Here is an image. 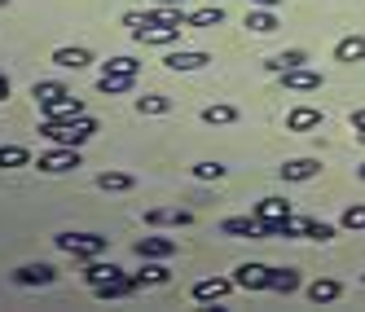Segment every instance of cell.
Returning a JSON list of instances; mask_svg holds the SVG:
<instances>
[{
    "label": "cell",
    "mask_w": 365,
    "mask_h": 312,
    "mask_svg": "<svg viewBox=\"0 0 365 312\" xmlns=\"http://www.w3.org/2000/svg\"><path fill=\"white\" fill-rule=\"evenodd\" d=\"M97 132V119L80 115V119H40V137L48 145H84Z\"/></svg>",
    "instance_id": "obj_1"
},
{
    "label": "cell",
    "mask_w": 365,
    "mask_h": 312,
    "mask_svg": "<svg viewBox=\"0 0 365 312\" xmlns=\"http://www.w3.org/2000/svg\"><path fill=\"white\" fill-rule=\"evenodd\" d=\"M53 242H58V251H66L75 259H97L106 251V238H101V233H58Z\"/></svg>",
    "instance_id": "obj_2"
},
{
    "label": "cell",
    "mask_w": 365,
    "mask_h": 312,
    "mask_svg": "<svg viewBox=\"0 0 365 312\" xmlns=\"http://www.w3.org/2000/svg\"><path fill=\"white\" fill-rule=\"evenodd\" d=\"M36 167H40V172H48V176H62V172L84 167V159H80V145H53V150H44L40 159H36Z\"/></svg>",
    "instance_id": "obj_3"
},
{
    "label": "cell",
    "mask_w": 365,
    "mask_h": 312,
    "mask_svg": "<svg viewBox=\"0 0 365 312\" xmlns=\"http://www.w3.org/2000/svg\"><path fill=\"white\" fill-rule=\"evenodd\" d=\"M180 31H185L180 22H141V27H133V36L141 44H176Z\"/></svg>",
    "instance_id": "obj_4"
},
{
    "label": "cell",
    "mask_w": 365,
    "mask_h": 312,
    "mask_svg": "<svg viewBox=\"0 0 365 312\" xmlns=\"http://www.w3.org/2000/svg\"><path fill=\"white\" fill-rule=\"evenodd\" d=\"M80 115H84V97H75V93H62L40 106V119H80Z\"/></svg>",
    "instance_id": "obj_5"
},
{
    "label": "cell",
    "mask_w": 365,
    "mask_h": 312,
    "mask_svg": "<svg viewBox=\"0 0 365 312\" xmlns=\"http://www.w3.org/2000/svg\"><path fill=\"white\" fill-rule=\"evenodd\" d=\"M269 281H273L269 264H238L233 269V286H242V291H269Z\"/></svg>",
    "instance_id": "obj_6"
},
{
    "label": "cell",
    "mask_w": 365,
    "mask_h": 312,
    "mask_svg": "<svg viewBox=\"0 0 365 312\" xmlns=\"http://www.w3.org/2000/svg\"><path fill=\"white\" fill-rule=\"evenodd\" d=\"M207 62H212V53H202V48H176V53L163 58V66L176 71V75H180V71H202Z\"/></svg>",
    "instance_id": "obj_7"
},
{
    "label": "cell",
    "mask_w": 365,
    "mask_h": 312,
    "mask_svg": "<svg viewBox=\"0 0 365 312\" xmlns=\"http://www.w3.org/2000/svg\"><path fill=\"white\" fill-rule=\"evenodd\" d=\"M220 229L229 233V238H269V229H264L259 216H229Z\"/></svg>",
    "instance_id": "obj_8"
},
{
    "label": "cell",
    "mask_w": 365,
    "mask_h": 312,
    "mask_svg": "<svg viewBox=\"0 0 365 312\" xmlns=\"http://www.w3.org/2000/svg\"><path fill=\"white\" fill-rule=\"evenodd\" d=\"M233 291V277H207L194 286V303H220Z\"/></svg>",
    "instance_id": "obj_9"
},
{
    "label": "cell",
    "mask_w": 365,
    "mask_h": 312,
    "mask_svg": "<svg viewBox=\"0 0 365 312\" xmlns=\"http://www.w3.org/2000/svg\"><path fill=\"white\" fill-rule=\"evenodd\" d=\"M141 286L133 281V273H123V277H110V281H101V286H93V295L97 299H128V295H137Z\"/></svg>",
    "instance_id": "obj_10"
},
{
    "label": "cell",
    "mask_w": 365,
    "mask_h": 312,
    "mask_svg": "<svg viewBox=\"0 0 365 312\" xmlns=\"http://www.w3.org/2000/svg\"><path fill=\"white\" fill-rule=\"evenodd\" d=\"M48 62L62 66V71H84V66H93V53H88V48H75V44H62V48H53Z\"/></svg>",
    "instance_id": "obj_11"
},
{
    "label": "cell",
    "mask_w": 365,
    "mask_h": 312,
    "mask_svg": "<svg viewBox=\"0 0 365 312\" xmlns=\"http://www.w3.org/2000/svg\"><path fill=\"white\" fill-rule=\"evenodd\" d=\"M282 84L291 88V93H317L326 80H322L317 71H308V66H295V71H286V75H282Z\"/></svg>",
    "instance_id": "obj_12"
},
{
    "label": "cell",
    "mask_w": 365,
    "mask_h": 312,
    "mask_svg": "<svg viewBox=\"0 0 365 312\" xmlns=\"http://www.w3.org/2000/svg\"><path fill=\"white\" fill-rule=\"evenodd\" d=\"M322 128V110L317 106H295L286 115V132H317Z\"/></svg>",
    "instance_id": "obj_13"
},
{
    "label": "cell",
    "mask_w": 365,
    "mask_h": 312,
    "mask_svg": "<svg viewBox=\"0 0 365 312\" xmlns=\"http://www.w3.org/2000/svg\"><path fill=\"white\" fill-rule=\"evenodd\" d=\"M277 176L295 185V180H312V176H322V163H317V159H286V163L277 167Z\"/></svg>",
    "instance_id": "obj_14"
},
{
    "label": "cell",
    "mask_w": 365,
    "mask_h": 312,
    "mask_svg": "<svg viewBox=\"0 0 365 312\" xmlns=\"http://www.w3.org/2000/svg\"><path fill=\"white\" fill-rule=\"evenodd\" d=\"M14 281H18V286H53V281H58V269H53V264H22V269L14 273Z\"/></svg>",
    "instance_id": "obj_15"
},
{
    "label": "cell",
    "mask_w": 365,
    "mask_h": 312,
    "mask_svg": "<svg viewBox=\"0 0 365 312\" xmlns=\"http://www.w3.org/2000/svg\"><path fill=\"white\" fill-rule=\"evenodd\" d=\"M137 255L141 259H168V255H176V238H159V233H154V238H141Z\"/></svg>",
    "instance_id": "obj_16"
},
{
    "label": "cell",
    "mask_w": 365,
    "mask_h": 312,
    "mask_svg": "<svg viewBox=\"0 0 365 312\" xmlns=\"http://www.w3.org/2000/svg\"><path fill=\"white\" fill-rule=\"evenodd\" d=\"M145 224H150V229H163V224H180V229H185V224H194V216L180 212V207H176V212H168V207H154V212H145Z\"/></svg>",
    "instance_id": "obj_17"
},
{
    "label": "cell",
    "mask_w": 365,
    "mask_h": 312,
    "mask_svg": "<svg viewBox=\"0 0 365 312\" xmlns=\"http://www.w3.org/2000/svg\"><path fill=\"white\" fill-rule=\"evenodd\" d=\"M247 31L273 36V31H277V9H247Z\"/></svg>",
    "instance_id": "obj_18"
},
{
    "label": "cell",
    "mask_w": 365,
    "mask_h": 312,
    "mask_svg": "<svg viewBox=\"0 0 365 312\" xmlns=\"http://www.w3.org/2000/svg\"><path fill=\"white\" fill-rule=\"evenodd\" d=\"M339 295H344V281H334V277H322V281L308 286V299L312 303H334Z\"/></svg>",
    "instance_id": "obj_19"
},
{
    "label": "cell",
    "mask_w": 365,
    "mask_h": 312,
    "mask_svg": "<svg viewBox=\"0 0 365 312\" xmlns=\"http://www.w3.org/2000/svg\"><path fill=\"white\" fill-rule=\"evenodd\" d=\"M308 62V53H304V48H286V53H273L264 66L273 71V75H286V71H295V66H304Z\"/></svg>",
    "instance_id": "obj_20"
},
{
    "label": "cell",
    "mask_w": 365,
    "mask_h": 312,
    "mask_svg": "<svg viewBox=\"0 0 365 312\" xmlns=\"http://www.w3.org/2000/svg\"><path fill=\"white\" fill-rule=\"evenodd\" d=\"M334 58L339 62H365V36H344L334 44Z\"/></svg>",
    "instance_id": "obj_21"
},
{
    "label": "cell",
    "mask_w": 365,
    "mask_h": 312,
    "mask_svg": "<svg viewBox=\"0 0 365 312\" xmlns=\"http://www.w3.org/2000/svg\"><path fill=\"white\" fill-rule=\"evenodd\" d=\"M225 22V9L220 5H202L194 14H185V27H220Z\"/></svg>",
    "instance_id": "obj_22"
},
{
    "label": "cell",
    "mask_w": 365,
    "mask_h": 312,
    "mask_svg": "<svg viewBox=\"0 0 365 312\" xmlns=\"http://www.w3.org/2000/svg\"><path fill=\"white\" fill-rule=\"evenodd\" d=\"M110 277H123V269L119 264H101V259H88V269H84L88 286H101V281H110Z\"/></svg>",
    "instance_id": "obj_23"
},
{
    "label": "cell",
    "mask_w": 365,
    "mask_h": 312,
    "mask_svg": "<svg viewBox=\"0 0 365 312\" xmlns=\"http://www.w3.org/2000/svg\"><path fill=\"white\" fill-rule=\"evenodd\" d=\"M137 180L128 176V172H101L97 176V189H106V194H123V189H133Z\"/></svg>",
    "instance_id": "obj_24"
},
{
    "label": "cell",
    "mask_w": 365,
    "mask_h": 312,
    "mask_svg": "<svg viewBox=\"0 0 365 312\" xmlns=\"http://www.w3.org/2000/svg\"><path fill=\"white\" fill-rule=\"evenodd\" d=\"M133 84H137V75H101V80H97V93L119 97V93H128Z\"/></svg>",
    "instance_id": "obj_25"
},
{
    "label": "cell",
    "mask_w": 365,
    "mask_h": 312,
    "mask_svg": "<svg viewBox=\"0 0 365 312\" xmlns=\"http://www.w3.org/2000/svg\"><path fill=\"white\" fill-rule=\"evenodd\" d=\"M233 119H238V106H225V101H216V106L202 110V123H212V128H229Z\"/></svg>",
    "instance_id": "obj_26"
},
{
    "label": "cell",
    "mask_w": 365,
    "mask_h": 312,
    "mask_svg": "<svg viewBox=\"0 0 365 312\" xmlns=\"http://www.w3.org/2000/svg\"><path fill=\"white\" fill-rule=\"evenodd\" d=\"M269 291H277V295H295V291H299V273H295V269H273Z\"/></svg>",
    "instance_id": "obj_27"
},
{
    "label": "cell",
    "mask_w": 365,
    "mask_h": 312,
    "mask_svg": "<svg viewBox=\"0 0 365 312\" xmlns=\"http://www.w3.org/2000/svg\"><path fill=\"white\" fill-rule=\"evenodd\" d=\"M133 281H137V286H168V281H172V273H168L163 264H150V259H145V269H141V273H133Z\"/></svg>",
    "instance_id": "obj_28"
},
{
    "label": "cell",
    "mask_w": 365,
    "mask_h": 312,
    "mask_svg": "<svg viewBox=\"0 0 365 312\" xmlns=\"http://www.w3.org/2000/svg\"><path fill=\"white\" fill-rule=\"evenodd\" d=\"M31 150L27 145H0V167H27Z\"/></svg>",
    "instance_id": "obj_29"
},
{
    "label": "cell",
    "mask_w": 365,
    "mask_h": 312,
    "mask_svg": "<svg viewBox=\"0 0 365 312\" xmlns=\"http://www.w3.org/2000/svg\"><path fill=\"white\" fill-rule=\"evenodd\" d=\"M62 93H71V88L58 84V80H36V84H31V97L40 101V106H44V101H53V97H62Z\"/></svg>",
    "instance_id": "obj_30"
},
{
    "label": "cell",
    "mask_w": 365,
    "mask_h": 312,
    "mask_svg": "<svg viewBox=\"0 0 365 312\" xmlns=\"http://www.w3.org/2000/svg\"><path fill=\"white\" fill-rule=\"evenodd\" d=\"M137 110H141V115H168V110H172V97H159V93L137 97Z\"/></svg>",
    "instance_id": "obj_31"
},
{
    "label": "cell",
    "mask_w": 365,
    "mask_h": 312,
    "mask_svg": "<svg viewBox=\"0 0 365 312\" xmlns=\"http://www.w3.org/2000/svg\"><path fill=\"white\" fill-rule=\"evenodd\" d=\"M299 229H304V238H312V242H330L334 238V224H326V220H299Z\"/></svg>",
    "instance_id": "obj_32"
},
{
    "label": "cell",
    "mask_w": 365,
    "mask_h": 312,
    "mask_svg": "<svg viewBox=\"0 0 365 312\" xmlns=\"http://www.w3.org/2000/svg\"><path fill=\"white\" fill-rule=\"evenodd\" d=\"M141 62L137 58H110V62H101V75H137Z\"/></svg>",
    "instance_id": "obj_33"
},
{
    "label": "cell",
    "mask_w": 365,
    "mask_h": 312,
    "mask_svg": "<svg viewBox=\"0 0 365 312\" xmlns=\"http://www.w3.org/2000/svg\"><path fill=\"white\" fill-rule=\"evenodd\" d=\"M339 224H344V229H352V233H361V229H365V202H352Z\"/></svg>",
    "instance_id": "obj_34"
},
{
    "label": "cell",
    "mask_w": 365,
    "mask_h": 312,
    "mask_svg": "<svg viewBox=\"0 0 365 312\" xmlns=\"http://www.w3.org/2000/svg\"><path fill=\"white\" fill-rule=\"evenodd\" d=\"M194 176H198V180H225V167L207 159V163H194Z\"/></svg>",
    "instance_id": "obj_35"
},
{
    "label": "cell",
    "mask_w": 365,
    "mask_h": 312,
    "mask_svg": "<svg viewBox=\"0 0 365 312\" xmlns=\"http://www.w3.org/2000/svg\"><path fill=\"white\" fill-rule=\"evenodd\" d=\"M352 132H356V141H365V106L352 110Z\"/></svg>",
    "instance_id": "obj_36"
},
{
    "label": "cell",
    "mask_w": 365,
    "mask_h": 312,
    "mask_svg": "<svg viewBox=\"0 0 365 312\" xmlns=\"http://www.w3.org/2000/svg\"><path fill=\"white\" fill-rule=\"evenodd\" d=\"M251 9H277V5H286V0H247Z\"/></svg>",
    "instance_id": "obj_37"
},
{
    "label": "cell",
    "mask_w": 365,
    "mask_h": 312,
    "mask_svg": "<svg viewBox=\"0 0 365 312\" xmlns=\"http://www.w3.org/2000/svg\"><path fill=\"white\" fill-rule=\"evenodd\" d=\"M150 5H163V9H180L185 0H150Z\"/></svg>",
    "instance_id": "obj_38"
},
{
    "label": "cell",
    "mask_w": 365,
    "mask_h": 312,
    "mask_svg": "<svg viewBox=\"0 0 365 312\" xmlns=\"http://www.w3.org/2000/svg\"><path fill=\"white\" fill-rule=\"evenodd\" d=\"M5 97H9V75L0 71V101H5Z\"/></svg>",
    "instance_id": "obj_39"
},
{
    "label": "cell",
    "mask_w": 365,
    "mask_h": 312,
    "mask_svg": "<svg viewBox=\"0 0 365 312\" xmlns=\"http://www.w3.org/2000/svg\"><path fill=\"white\" fill-rule=\"evenodd\" d=\"M356 176H361V180H365V163H361V167H356Z\"/></svg>",
    "instance_id": "obj_40"
},
{
    "label": "cell",
    "mask_w": 365,
    "mask_h": 312,
    "mask_svg": "<svg viewBox=\"0 0 365 312\" xmlns=\"http://www.w3.org/2000/svg\"><path fill=\"white\" fill-rule=\"evenodd\" d=\"M5 5H9V0H0V9H5Z\"/></svg>",
    "instance_id": "obj_41"
},
{
    "label": "cell",
    "mask_w": 365,
    "mask_h": 312,
    "mask_svg": "<svg viewBox=\"0 0 365 312\" xmlns=\"http://www.w3.org/2000/svg\"><path fill=\"white\" fill-rule=\"evenodd\" d=\"M361 281H365V277H361Z\"/></svg>",
    "instance_id": "obj_42"
}]
</instances>
